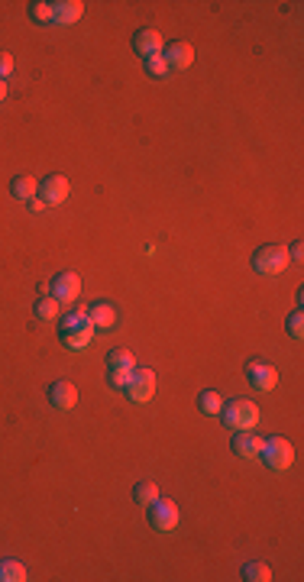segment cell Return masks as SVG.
<instances>
[{
    "label": "cell",
    "mask_w": 304,
    "mask_h": 582,
    "mask_svg": "<svg viewBox=\"0 0 304 582\" xmlns=\"http://www.w3.org/2000/svg\"><path fill=\"white\" fill-rule=\"evenodd\" d=\"M133 498L140 502V505H152V502L159 498V485L156 482H140L133 489Z\"/></svg>",
    "instance_id": "44dd1931"
},
{
    "label": "cell",
    "mask_w": 304,
    "mask_h": 582,
    "mask_svg": "<svg viewBox=\"0 0 304 582\" xmlns=\"http://www.w3.org/2000/svg\"><path fill=\"white\" fill-rule=\"evenodd\" d=\"M78 295H81L78 272H62V275H56V279H52V298H56L58 304H71Z\"/></svg>",
    "instance_id": "ba28073f"
},
{
    "label": "cell",
    "mask_w": 304,
    "mask_h": 582,
    "mask_svg": "<svg viewBox=\"0 0 304 582\" xmlns=\"http://www.w3.org/2000/svg\"><path fill=\"white\" fill-rule=\"evenodd\" d=\"M146 71H149L152 78H165L172 68L165 65V58H162V56H149V58H146Z\"/></svg>",
    "instance_id": "603a6c76"
},
{
    "label": "cell",
    "mask_w": 304,
    "mask_h": 582,
    "mask_svg": "<svg viewBox=\"0 0 304 582\" xmlns=\"http://www.w3.org/2000/svg\"><path fill=\"white\" fill-rule=\"evenodd\" d=\"M33 20L52 23V4H46V0H36V4H33Z\"/></svg>",
    "instance_id": "cb8c5ba5"
},
{
    "label": "cell",
    "mask_w": 304,
    "mask_h": 582,
    "mask_svg": "<svg viewBox=\"0 0 304 582\" xmlns=\"http://www.w3.org/2000/svg\"><path fill=\"white\" fill-rule=\"evenodd\" d=\"M130 375H133V372H110V385L113 388H127Z\"/></svg>",
    "instance_id": "484cf974"
},
{
    "label": "cell",
    "mask_w": 304,
    "mask_h": 582,
    "mask_svg": "<svg viewBox=\"0 0 304 582\" xmlns=\"http://www.w3.org/2000/svg\"><path fill=\"white\" fill-rule=\"evenodd\" d=\"M198 407H201L204 414H220V407H224V398H220L217 392H201Z\"/></svg>",
    "instance_id": "7402d4cb"
},
{
    "label": "cell",
    "mask_w": 304,
    "mask_h": 582,
    "mask_svg": "<svg viewBox=\"0 0 304 582\" xmlns=\"http://www.w3.org/2000/svg\"><path fill=\"white\" fill-rule=\"evenodd\" d=\"M88 317H91V323L98 330H110L113 323H117V311H113V304L107 301H98L91 311H88Z\"/></svg>",
    "instance_id": "2e32d148"
},
{
    "label": "cell",
    "mask_w": 304,
    "mask_h": 582,
    "mask_svg": "<svg viewBox=\"0 0 304 582\" xmlns=\"http://www.w3.org/2000/svg\"><path fill=\"white\" fill-rule=\"evenodd\" d=\"M220 414H224V424L230 430H253L256 424H259V407L253 405V401L240 398V401H230V405L220 407Z\"/></svg>",
    "instance_id": "7a4b0ae2"
},
{
    "label": "cell",
    "mask_w": 304,
    "mask_h": 582,
    "mask_svg": "<svg viewBox=\"0 0 304 582\" xmlns=\"http://www.w3.org/2000/svg\"><path fill=\"white\" fill-rule=\"evenodd\" d=\"M127 395L136 401V405L149 401L152 395H156V372L152 369H133V375H130V382H127Z\"/></svg>",
    "instance_id": "5b68a950"
},
{
    "label": "cell",
    "mask_w": 304,
    "mask_h": 582,
    "mask_svg": "<svg viewBox=\"0 0 304 582\" xmlns=\"http://www.w3.org/2000/svg\"><path fill=\"white\" fill-rule=\"evenodd\" d=\"M149 524L156 527V531H175L178 524V505L175 502H162V498H156L152 505H149Z\"/></svg>",
    "instance_id": "8992f818"
},
{
    "label": "cell",
    "mask_w": 304,
    "mask_h": 582,
    "mask_svg": "<svg viewBox=\"0 0 304 582\" xmlns=\"http://www.w3.org/2000/svg\"><path fill=\"white\" fill-rule=\"evenodd\" d=\"M288 333H291L295 340L304 337V314H301V311H295V314L288 317Z\"/></svg>",
    "instance_id": "d4e9b609"
},
{
    "label": "cell",
    "mask_w": 304,
    "mask_h": 582,
    "mask_svg": "<svg viewBox=\"0 0 304 582\" xmlns=\"http://www.w3.org/2000/svg\"><path fill=\"white\" fill-rule=\"evenodd\" d=\"M26 579V566L16 560H0V582H23Z\"/></svg>",
    "instance_id": "d6986e66"
},
{
    "label": "cell",
    "mask_w": 304,
    "mask_h": 582,
    "mask_svg": "<svg viewBox=\"0 0 304 582\" xmlns=\"http://www.w3.org/2000/svg\"><path fill=\"white\" fill-rule=\"evenodd\" d=\"M71 185L65 175H49L46 182H39V201L43 204H62L68 197Z\"/></svg>",
    "instance_id": "9c48e42d"
},
{
    "label": "cell",
    "mask_w": 304,
    "mask_h": 582,
    "mask_svg": "<svg viewBox=\"0 0 304 582\" xmlns=\"http://www.w3.org/2000/svg\"><path fill=\"white\" fill-rule=\"evenodd\" d=\"M133 49L140 52V56H162V49H165V43H162V33L159 29H152V26H146V29H140L136 33V39H133Z\"/></svg>",
    "instance_id": "8fae6325"
},
{
    "label": "cell",
    "mask_w": 304,
    "mask_h": 582,
    "mask_svg": "<svg viewBox=\"0 0 304 582\" xmlns=\"http://www.w3.org/2000/svg\"><path fill=\"white\" fill-rule=\"evenodd\" d=\"M162 58H165V65L169 68H188V65L194 62V49H192V43H169L162 49Z\"/></svg>",
    "instance_id": "4fadbf2b"
},
{
    "label": "cell",
    "mask_w": 304,
    "mask_h": 582,
    "mask_svg": "<svg viewBox=\"0 0 304 582\" xmlns=\"http://www.w3.org/2000/svg\"><path fill=\"white\" fill-rule=\"evenodd\" d=\"M107 369L110 372H133L136 369V359L130 350H110V356H107Z\"/></svg>",
    "instance_id": "e0dca14e"
},
{
    "label": "cell",
    "mask_w": 304,
    "mask_h": 582,
    "mask_svg": "<svg viewBox=\"0 0 304 582\" xmlns=\"http://www.w3.org/2000/svg\"><path fill=\"white\" fill-rule=\"evenodd\" d=\"M246 379H249V385L259 388V392H272L278 382V372H276V365L262 363V359H253V363L246 365Z\"/></svg>",
    "instance_id": "52a82bcc"
},
{
    "label": "cell",
    "mask_w": 304,
    "mask_h": 582,
    "mask_svg": "<svg viewBox=\"0 0 304 582\" xmlns=\"http://www.w3.org/2000/svg\"><path fill=\"white\" fill-rule=\"evenodd\" d=\"M262 459L269 466L272 472H285L291 463H295V450L285 437H269V440H262Z\"/></svg>",
    "instance_id": "277c9868"
},
{
    "label": "cell",
    "mask_w": 304,
    "mask_h": 582,
    "mask_svg": "<svg viewBox=\"0 0 304 582\" xmlns=\"http://www.w3.org/2000/svg\"><path fill=\"white\" fill-rule=\"evenodd\" d=\"M10 194H14L16 201H33V197L39 194V182H36L33 175H16L14 182H10Z\"/></svg>",
    "instance_id": "9a60e30c"
},
{
    "label": "cell",
    "mask_w": 304,
    "mask_h": 582,
    "mask_svg": "<svg viewBox=\"0 0 304 582\" xmlns=\"http://www.w3.org/2000/svg\"><path fill=\"white\" fill-rule=\"evenodd\" d=\"M288 249L285 246H259L256 249V256H253V269L259 275H282L285 269H288Z\"/></svg>",
    "instance_id": "3957f363"
},
{
    "label": "cell",
    "mask_w": 304,
    "mask_h": 582,
    "mask_svg": "<svg viewBox=\"0 0 304 582\" xmlns=\"http://www.w3.org/2000/svg\"><path fill=\"white\" fill-rule=\"evenodd\" d=\"M49 401H52V407H58V411H71V407L78 405V388L71 385V382L58 379L49 385Z\"/></svg>",
    "instance_id": "30bf717a"
},
{
    "label": "cell",
    "mask_w": 304,
    "mask_h": 582,
    "mask_svg": "<svg viewBox=\"0 0 304 582\" xmlns=\"http://www.w3.org/2000/svg\"><path fill=\"white\" fill-rule=\"evenodd\" d=\"M234 453L243 456V459H259L262 453V437L253 434V430H240L234 437Z\"/></svg>",
    "instance_id": "5bb4252c"
},
{
    "label": "cell",
    "mask_w": 304,
    "mask_h": 582,
    "mask_svg": "<svg viewBox=\"0 0 304 582\" xmlns=\"http://www.w3.org/2000/svg\"><path fill=\"white\" fill-rule=\"evenodd\" d=\"M243 579H249V582H269L272 579V569L266 566V563H246V566H243Z\"/></svg>",
    "instance_id": "ffe728a7"
},
{
    "label": "cell",
    "mask_w": 304,
    "mask_h": 582,
    "mask_svg": "<svg viewBox=\"0 0 304 582\" xmlns=\"http://www.w3.org/2000/svg\"><path fill=\"white\" fill-rule=\"evenodd\" d=\"M58 340H62L68 350H88L94 340V323L85 311H75V314L62 317L58 323Z\"/></svg>",
    "instance_id": "6da1fadb"
},
{
    "label": "cell",
    "mask_w": 304,
    "mask_h": 582,
    "mask_svg": "<svg viewBox=\"0 0 304 582\" xmlns=\"http://www.w3.org/2000/svg\"><path fill=\"white\" fill-rule=\"evenodd\" d=\"M81 14H85V4H81V0H56V4H52V23H58V26L78 23Z\"/></svg>",
    "instance_id": "7c38bea8"
},
{
    "label": "cell",
    "mask_w": 304,
    "mask_h": 582,
    "mask_svg": "<svg viewBox=\"0 0 304 582\" xmlns=\"http://www.w3.org/2000/svg\"><path fill=\"white\" fill-rule=\"evenodd\" d=\"M10 71H14V58H10L7 52H0V78L7 81V75H10Z\"/></svg>",
    "instance_id": "4316f807"
},
{
    "label": "cell",
    "mask_w": 304,
    "mask_h": 582,
    "mask_svg": "<svg viewBox=\"0 0 304 582\" xmlns=\"http://www.w3.org/2000/svg\"><path fill=\"white\" fill-rule=\"evenodd\" d=\"M4 98H7V81L0 78V100H4Z\"/></svg>",
    "instance_id": "f1b7e54d"
},
{
    "label": "cell",
    "mask_w": 304,
    "mask_h": 582,
    "mask_svg": "<svg viewBox=\"0 0 304 582\" xmlns=\"http://www.w3.org/2000/svg\"><path fill=\"white\" fill-rule=\"evenodd\" d=\"M33 314H36V321H56L58 317V301L52 295H43L39 301L33 304Z\"/></svg>",
    "instance_id": "ac0fdd59"
},
{
    "label": "cell",
    "mask_w": 304,
    "mask_h": 582,
    "mask_svg": "<svg viewBox=\"0 0 304 582\" xmlns=\"http://www.w3.org/2000/svg\"><path fill=\"white\" fill-rule=\"evenodd\" d=\"M288 259H291V262H301V259H304V246H301V243H295V246L288 249Z\"/></svg>",
    "instance_id": "83f0119b"
}]
</instances>
